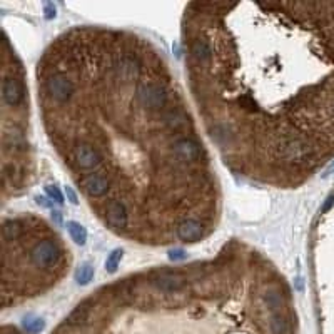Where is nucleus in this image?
<instances>
[{
  "label": "nucleus",
  "mask_w": 334,
  "mask_h": 334,
  "mask_svg": "<svg viewBox=\"0 0 334 334\" xmlns=\"http://www.w3.org/2000/svg\"><path fill=\"white\" fill-rule=\"evenodd\" d=\"M277 154L282 161L291 164H303L311 157L313 149L301 137H282L277 144Z\"/></svg>",
  "instance_id": "1"
},
{
  "label": "nucleus",
  "mask_w": 334,
  "mask_h": 334,
  "mask_svg": "<svg viewBox=\"0 0 334 334\" xmlns=\"http://www.w3.org/2000/svg\"><path fill=\"white\" fill-rule=\"evenodd\" d=\"M61 248L56 241L52 239H45L40 241L32 248L30 251V261L34 266L42 267V269H49L52 266H56L61 259Z\"/></svg>",
  "instance_id": "2"
},
{
  "label": "nucleus",
  "mask_w": 334,
  "mask_h": 334,
  "mask_svg": "<svg viewBox=\"0 0 334 334\" xmlns=\"http://www.w3.org/2000/svg\"><path fill=\"white\" fill-rule=\"evenodd\" d=\"M137 99L149 111H161L167 104V90L161 84L142 82L137 87Z\"/></svg>",
  "instance_id": "3"
},
{
  "label": "nucleus",
  "mask_w": 334,
  "mask_h": 334,
  "mask_svg": "<svg viewBox=\"0 0 334 334\" xmlns=\"http://www.w3.org/2000/svg\"><path fill=\"white\" fill-rule=\"evenodd\" d=\"M45 87H47V92L50 97L61 104L68 102L75 92L74 82L64 74H52L47 79V82H45Z\"/></svg>",
  "instance_id": "4"
},
{
  "label": "nucleus",
  "mask_w": 334,
  "mask_h": 334,
  "mask_svg": "<svg viewBox=\"0 0 334 334\" xmlns=\"http://www.w3.org/2000/svg\"><path fill=\"white\" fill-rule=\"evenodd\" d=\"M74 159H75L77 166L80 169H85V171L97 167L99 164L102 162V155H100V152L89 142H80L75 145Z\"/></svg>",
  "instance_id": "5"
},
{
  "label": "nucleus",
  "mask_w": 334,
  "mask_h": 334,
  "mask_svg": "<svg viewBox=\"0 0 334 334\" xmlns=\"http://www.w3.org/2000/svg\"><path fill=\"white\" fill-rule=\"evenodd\" d=\"M172 152L176 155V159H179L181 162H198L200 159V145L192 139H187V137H182V139H177L172 145Z\"/></svg>",
  "instance_id": "6"
},
{
  "label": "nucleus",
  "mask_w": 334,
  "mask_h": 334,
  "mask_svg": "<svg viewBox=\"0 0 334 334\" xmlns=\"http://www.w3.org/2000/svg\"><path fill=\"white\" fill-rule=\"evenodd\" d=\"M2 97L3 102L10 107H17L24 100V84L19 77L5 75L2 82Z\"/></svg>",
  "instance_id": "7"
},
{
  "label": "nucleus",
  "mask_w": 334,
  "mask_h": 334,
  "mask_svg": "<svg viewBox=\"0 0 334 334\" xmlns=\"http://www.w3.org/2000/svg\"><path fill=\"white\" fill-rule=\"evenodd\" d=\"M80 184L90 198H102L105 192L109 191L111 181L104 174H89V176L82 179Z\"/></svg>",
  "instance_id": "8"
},
{
  "label": "nucleus",
  "mask_w": 334,
  "mask_h": 334,
  "mask_svg": "<svg viewBox=\"0 0 334 334\" xmlns=\"http://www.w3.org/2000/svg\"><path fill=\"white\" fill-rule=\"evenodd\" d=\"M105 217H107L109 226L114 227V229H126L127 221H129L126 204L121 202V200H112V202L107 205Z\"/></svg>",
  "instance_id": "9"
},
{
  "label": "nucleus",
  "mask_w": 334,
  "mask_h": 334,
  "mask_svg": "<svg viewBox=\"0 0 334 334\" xmlns=\"http://www.w3.org/2000/svg\"><path fill=\"white\" fill-rule=\"evenodd\" d=\"M140 74V67L137 64L135 59L132 57H122L119 59L116 64V75L119 80H122L124 84H131L134 82Z\"/></svg>",
  "instance_id": "10"
},
{
  "label": "nucleus",
  "mask_w": 334,
  "mask_h": 334,
  "mask_svg": "<svg viewBox=\"0 0 334 334\" xmlns=\"http://www.w3.org/2000/svg\"><path fill=\"white\" fill-rule=\"evenodd\" d=\"M204 234L202 224L196 219H184L177 226V237L184 242H198Z\"/></svg>",
  "instance_id": "11"
},
{
  "label": "nucleus",
  "mask_w": 334,
  "mask_h": 334,
  "mask_svg": "<svg viewBox=\"0 0 334 334\" xmlns=\"http://www.w3.org/2000/svg\"><path fill=\"white\" fill-rule=\"evenodd\" d=\"M154 284L162 292H177L186 286V279L179 276V274L166 272V274H161V276L155 279Z\"/></svg>",
  "instance_id": "12"
},
{
  "label": "nucleus",
  "mask_w": 334,
  "mask_h": 334,
  "mask_svg": "<svg viewBox=\"0 0 334 334\" xmlns=\"http://www.w3.org/2000/svg\"><path fill=\"white\" fill-rule=\"evenodd\" d=\"M164 122L174 131L184 129V127L189 124V116L179 107H171L164 112Z\"/></svg>",
  "instance_id": "13"
},
{
  "label": "nucleus",
  "mask_w": 334,
  "mask_h": 334,
  "mask_svg": "<svg viewBox=\"0 0 334 334\" xmlns=\"http://www.w3.org/2000/svg\"><path fill=\"white\" fill-rule=\"evenodd\" d=\"M191 52L199 62H205V61H209V59L212 57V49H210L209 42L205 39H200V37L192 40Z\"/></svg>",
  "instance_id": "14"
},
{
  "label": "nucleus",
  "mask_w": 334,
  "mask_h": 334,
  "mask_svg": "<svg viewBox=\"0 0 334 334\" xmlns=\"http://www.w3.org/2000/svg\"><path fill=\"white\" fill-rule=\"evenodd\" d=\"M89 313H90L89 306H87V304H79L70 313V316L67 318V324H68V326H82V324L87 321V318H89Z\"/></svg>",
  "instance_id": "15"
},
{
  "label": "nucleus",
  "mask_w": 334,
  "mask_h": 334,
  "mask_svg": "<svg viewBox=\"0 0 334 334\" xmlns=\"http://www.w3.org/2000/svg\"><path fill=\"white\" fill-rule=\"evenodd\" d=\"M67 231H68V234H70L72 241H74L75 244L84 246L87 242V231L80 222H75V221L67 222Z\"/></svg>",
  "instance_id": "16"
},
{
  "label": "nucleus",
  "mask_w": 334,
  "mask_h": 334,
  "mask_svg": "<svg viewBox=\"0 0 334 334\" xmlns=\"http://www.w3.org/2000/svg\"><path fill=\"white\" fill-rule=\"evenodd\" d=\"M269 329L272 334H289V321L281 314H272L269 319Z\"/></svg>",
  "instance_id": "17"
},
{
  "label": "nucleus",
  "mask_w": 334,
  "mask_h": 334,
  "mask_svg": "<svg viewBox=\"0 0 334 334\" xmlns=\"http://www.w3.org/2000/svg\"><path fill=\"white\" fill-rule=\"evenodd\" d=\"M264 303H266L267 309L269 311H277L282 308V304H284V297L279 292L277 289H267L264 292Z\"/></svg>",
  "instance_id": "18"
},
{
  "label": "nucleus",
  "mask_w": 334,
  "mask_h": 334,
  "mask_svg": "<svg viewBox=\"0 0 334 334\" xmlns=\"http://www.w3.org/2000/svg\"><path fill=\"white\" fill-rule=\"evenodd\" d=\"M2 232H3V239H5L7 242L19 239V236L22 234L20 224L15 222V221H5L3 222Z\"/></svg>",
  "instance_id": "19"
},
{
  "label": "nucleus",
  "mask_w": 334,
  "mask_h": 334,
  "mask_svg": "<svg viewBox=\"0 0 334 334\" xmlns=\"http://www.w3.org/2000/svg\"><path fill=\"white\" fill-rule=\"evenodd\" d=\"M94 279V267L90 264H82L75 271V281L79 286H87Z\"/></svg>",
  "instance_id": "20"
},
{
  "label": "nucleus",
  "mask_w": 334,
  "mask_h": 334,
  "mask_svg": "<svg viewBox=\"0 0 334 334\" xmlns=\"http://www.w3.org/2000/svg\"><path fill=\"white\" fill-rule=\"evenodd\" d=\"M122 256H124L122 249H114L112 253L107 256V259H105V271L116 272L119 264H121V261H122Z\"/></svg>",
  "instance_id": "21"
},
{
  "label": "nucleus",
  "mask_w": 334,
  "mask_h": 334,
  "mask_svg": "<svg viewBox=\"0 0 334 334\" xmlns=\"http://www.w3.org/2000/svg\"><path fill=\"white\" fill-rule=\"evenodd\" d=\"M45 328V321L42 318H27L24 319V329L29 334H37Z\"/></svg>",
  "instance_id": "22"
},
{
  "label": "nucleus",
  "mask_w": 334,
  "mask_h": 334,
  "mask_svg": "<svg viewBox=\"0 0 334 334\" xmlns=\"http://www.w3.org/2000/svg\"><path fill=\"white\" fill-rule=\"evenodd\" d=\"M5 144L12 145L13 149H20L19 145H24V135L20 132H5Z\"/></svg>",
  "instance_id": "23"
},
{
  "label": "nucleus",
  "mask_w": 334,
  "mask_h": 334,
  "mask_svg": "<svg viewBox=\"0 0 334 334\" xmlns=\"http://www.w3.org/2000/svg\"><path fill=\"white\" fill-rule=\"evenodd\" d=\"M45 192H47L49 198L56 200L57 204H62L64 202V196H62V192L59 191L57 186H45Z\"/></svg>",
  "instance_id": "24"
},
{
  "label": "nucleus",
  "mask_w": 334,
  "mask_h": 334,
  "mask_svg": "<svg viewBox=\"0 0 334 334\" xmlns=\"http://www.w3.org/2000/svg\"><path fill=\"white\" fill-rule=\"evenodd\" d=\"M186 258H187V254L182 249H174V251L169 253V259H171V261H182Z\"/></svg>",
  "instance_id": "25"
},
{
  "label": "nucleus",
  "mask_w": 334,
  "mask_h": 334,
  "mask_svg": "<svg viewBox=\"0 0 334 334\" xmlns=\"http://www.w3.org/2000/svg\"><path fill=\"white\" fill-rule=\"evenodd\" d=\"M66 196H67V199L70 200L72 204H77V202H79V200H77V194L74 192V189H72V187H68V186L66 187Z\"/></svg>",
  "instance_id": "26"
},
{
  "label": "nucleus",
  "mask_w": 334,
  "mask_h": 334,
  "mask_svg": "<svg viewBox=\"0 0 334 334\" xmlns=\"http://www.w3.org/2000/svg\"><path fill=\"white\" fill-rule=\"evenodd\" d=\"M334 205V194L333 196H329V198L326 199V204L323 205V212H328L329 209H331Z\"/></svg>",
  "instance_id": "27"
},
{
  "label": "nucleus",
  "mask_w": 334,
  "mask_h": 334,
  "mask_svg": "<svg viewBox=\"0 0 334 334\" xmlns=\"http://www.w3.org/2000/svg\"><path fill=\"white\" fill-rule=\"evenodd\" d=\"M334 174V162L333 164H329V167L324 171V174H323V177H329V176H333Z\"/></svg>",
  "instance_id": "28"
},
{
  "label": "nucleus",
  "mask_w": 334,
  "mask_h": 334,
  "mask_svg": "<svg viewBox=\"0 0 334 334\" xmlns=\"http://www.w3.org/2000/svg\"><path fill=\"white\" fill-rule=\"evenodd\" d=\"M3 334H19V333H13V331H12V333H3Z\"/></svg>",
  "instance_id": "29"
}]
</instances>
